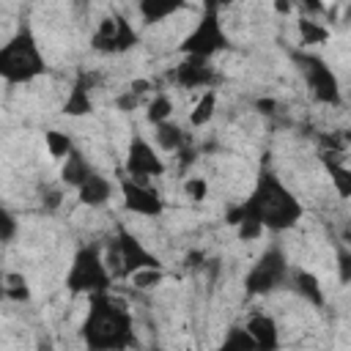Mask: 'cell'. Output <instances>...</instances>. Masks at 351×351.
Instances as JSON below:
<instances>
[{"label":"cell","instance_id":"cell-1","mask_svg":"<svg viewBox=\"0 0 351 351\" xmlns=\"http://www.w3.org/2000/svg\"><path fill=\"white\" fill-rule=\"evenodd\" d=\"M302 217H304V206L299 203V197L271 170L263 167L247 200L236 203L225 219L233 228H239L241 222H252L263 230L280 233V230H291Z\"/></svg>","mask_w":351,"mask_h":351},{"label":"cell","instance_id":"cell-2","mask_svg":"<svg viewBox=\"0 0 351 351\" xmlns=\"http://www.w3.org/2000/svg\"><path fill=\"white\" fill-rule=\"evenodd\" d=\"M88 351H129L137 346L132 313L110 291L88 296V315L80 326Z\"/></svg>","mask_w":351,"mask_h":351},{"label":"cell","instance_id":"cell-3","mask_svg":"<svg viewBox=\"0 0 351 351\" xmlns=\"http://www.w3.org/2000/svg\"><path fill=\"white\" fill-rule=\"evenodd\" d=\"M44 71H47V60L38 49V41L33 30L22 25L0 49V77L8 85H22V82H33Z\"/></svg>","mask_w":351,"mask_h":351},{"label":"cell","instance_id":"cell-4","mask_svg":"<svg viewBox=\"0 0 351 351\" xmlns=\"http://www.w3.org/2000/svg\"><path fill=\"white\" fill-rule=\"evenodd\" d=\"M110 282H112V271L107 269L101 250L96 244H82L71 258V266L66 274V288L71 293L96 296V293H107Z\"/></svg>","mask_w":351,"mask_h":351},{"label":"cell","instance_id":"cell-5","mask_svg":"<svg viewBox=\"0 0 351 351\" xmlns=\"http://www.w3.org/2000/svg\"><path fill=\"white\" fill-rule=\"evenodd\" d=\"M228 44L230 41H228V33H225L222 19H219V5L217 3H206L200 22L192 27V33L181 44V52L184 55H192V58L208 60L211 55L228 49Z\"/></svg>","mask_w":351,"mask_h":351},{"label":"cell","instance_id":"cell-6","mask_svg":"<svg viewBox=\"0 0 351 351\" xmlns=\"http://www.w3.org/2000/svg\"><path fill=\"white\" fill-rule=\"evenodd\" d=\"M288 280H291V263H288L285 252L280 247H269V250H263V255H258V261L247 271L244 291L250 296H266V293L288 285Z\"/></svg>","mask_w":351,"mask_h":351},{"label":"cell","instance_id":"cell-7","mask_svg":"<svg viewBox=\"0 0 351 351\" xmlns=\"http://www.w3.org/2000/svg\"><path fill=\"white\" fill-rule=\"evenodd\" d=\"M291 60L296 63V69L304 77V82H307V88H310V93H313L315 101L329 104V107H337L340 104V99H343L340 96V82H337L335 71L318 55L304 52V49H293L291 52Z\"/></svg>","mask_w":351,"mask_h":351},{"label":"cell","instance_id":"cell-8","mask_svg":"<svg viewBox=\"0 0 351 351\" xmlns=\"http://www.w3.org/2000/svg\"><path fill=\"white\" fill-rule=\"evenodd\" d=\"M137 44V30L132 27V22L121 14H107L99 19V27L90 38V47L96 52H104V55H121L126 49H132Z\"/></svg>","mask_w":351,"mask_h":351},{"label":"cell","instance_id":"cell-9","mask_svg":"<svg viewBox=\"0 0 351 351\" xmlns=\"http://www.w3.org/2000/svg\"><path fill=\"white\" fill-rule=\"evenodd\" d=\"M115 247H118V261H121V277H134L137 271H145V269H162L159 255H154V252H151L134 233H129L126 228H118Z\"/></svg>","mask_w":351,"mask_h":351},{"label":"cell","instance_id":"cell-10","mask_svg":"<svg viewBox=\"0 0 351 351\" xmlns=\"http://www.w3.org/2000/svg\"><path fill=\"white\" fill-rule=\"evenodd\" d=\"M126 176L137 178V181H148V178H156V176H165L167 165L165 159L159 156V151L140 134H134L129 140V148H126Z\"/></svg>","mask_w":351,"mask_h":351},{"label":"cell","instance_id":"cell-11","mask_svg":"<svg viewBox=\"0 0 351 351\" xmlns=\"http://www.w3.org/2000/svg\"><path fill=\"white\" fill-rule=\"evenodd\" d=\"M118 189H121V197H123V208L132 211V214H140V217H159L165 211V200L162 195L148 186L145 181H137L132 176H121L118 181Z\"/></svg>","mask_w":351,"mask_h":351},{"label":"cell","instance_id":"cell-12","mask_svg":"<svg viewBox=\"0 0 351 351\" xmlns=\"http://www.w3.org/2000/svg\"><path fill=\"white\" fill-rule=\"evenodd\" d=\"M173 80H176L181 88H206V90H211V85L217 82V71H214V66H211L208 60L186 55V58L173 69Z\"/></svg>","mask_w":351,"mask_h":351},{"label":"cell","instance_id":"cell-13","mask_svg":"<svg viewBox=\"0 0 351 351\" xmlns=\"http://www.w3.org/2000/svg\"><path fill=\"white\" fill-rule=\"evenodd\" d=\"M96 77L90 71H80L66 101H63V112L71 115V118H80V115H90L93 112V99H90V88H93Z\"/></svg>","mask_w":351,"mask_h":351},{"label":"cell","instance_id":"cell-14","mask_svg":"<svg viewBox=\"0 0 351 351\" xmlns=\"http://www.w3.org/2000/svg\"><path fill=\"white\" fill-rule=\"evenodd\" d=\"M247 332L252 335L258 351H277L280 348V329H277V321L269 315V313H255L250 315V321L244 324Z\"/></svg>","mask_w":351,"mask_h":351},{"label":"cell","instance_id":"cell-15","mask_svg":"<svg viewBox=\"0 0 351 351\" xmlns=\"http://www.w3.org/2000/svg\"><path fill=\"white\" fill-rule=\"evenodd\" d=\"M288 285L313 307H324V288L318 282V277L307 269H291V280Z\"/></svg>","mask_w":351,"mask_h":351},{"label":"cell","instance_id":"cell-16","mask_svg":"<svg viewBox=\"0 0 351 351\" xmlns=\"http://www.w3.org/2000/svg\"><path fill=\"white\" fill-rule=\"evenodd\" d=\"M93 173H96V170L90 167V162L85 159V154H82L80 148H74V151L63 159V167H60L63 184H66V186H74V189H80Z\"/></svg>","mask_w":351,"mask_h":351},{"label":"cell","instance_id":"cell-17","mask_svg":"<svg viewBox=\"0 0 351 351\" xmlns=\"http://www.w3.org/2000/svg\"><path fill=\"white\" fill-rule=\"evenodd\" d=\"M110 195H112V184H110L101 173H93V176L77 189L80 203L88 206V208H99V206H104V203L110 200Z\"/></svg>","mask_w":351,"mask_h":351},{"label":"cell","instance_id":"cell-18","mask_svg":"<svg viewBox=\"0 0 351 351\" xmlns=\"http://www.w3.org/2000/svg\"><path fill=\"white\" fill-rule=\"evenodd\" d=\"M154 140H156V148H162V151H184V145H186V134H184V129L178 126V123H173V121H165V123H159V126H154Z\"/></svg>","mask_w":351,"mask_h":351},{"label":"cell","instance_id":"cell-19","mask_svg":"<svg viewBox=\"0 0 351 351\" xmlns=\"http://www.w3.org/2000/svg\"><path fill=\"white\" fill-rule=\"evenodd\" d=\"M321 159H324V167H326V173H329V181H332L335 192H337L340 197H351V167L340 165L337 159H332V156H326V154H321Z\"/></svg>","mask_w":351,"mask_h":351},{"label":"cell","instance_id":"cell-20","mask_svg":"<svg viewBox=\"0 0 351 351\" xmlns=\"http://www.w3.org/2000/svg\"><path fill=\"white\" fill-rule=\"evenodd\" d=\"M214 112H217V90L211 88V90H203L200 99L195 101V107L189 112V123L195 129H200V126H206L214 118Z\"/></svg>","mask_w":351,"mask_h":351},{"label":"cell","instance_id":"cell-21","mask_svg":"<svg viewBox=\"0 0 351 351\" xmlns=\"http://www.w3.org/2000/svg\"><path fill=\"white\" fill-rule=\"evenodd\" d=\"M217 351H258V346H255L252 335L247 332V326H236L233 324V326H228V332H225V337H222Z\"/></svg>","mask_w":351,"mask_h":351},{"label":"cell","instance_id":"cell-22","mask_svg":"<svg viewBox=\"0 0 351 351\" xmlns=\"http://www.w3.org/2000/svg\"><path fill=\"white\" fill-rule=\"evenodd\" d=\"M3 282H5V285H3L5 299L16 302V304L30 302V285H27V280H25V274H22V271H5Z\"/></svg>","mask_w":351,"mask_h":351},{"label":"cell","instance_id":"cell-23","mask_svg":"<svg viewBox=\"0 0 351 351\" xmlns=\"http://www.w3.org/2000/svg\"><path fill=\"white\" fill-rule=\"evenodd\" d=\"M137 8H140V14H143L145 22H162L165 16L181 11L184 3H178V0H170V3H162V0H143Z\"/></svg>","mask_w":351,"mask_h":351},{"label":"cell","instance_id":"cell-24","mask_svg":"<svg viewBox=\"0 0 351 351\" xmlns=\"http://www.w3.org/2000/svg\"><path fill=\"white\" fill-rule=\"evenodd\" d=\"M44 143H47V151H49L52 159H66L74 151V140L66 132H60V129L44 132Z\"/></svg>","mask_w":351,"mask_h":351},{"label":"cell","instance_id":"cell-25","mask_svg":"<svg viewBox=\"0 0 351 351\" xmlns=\"http://www.w3.org/2000/svg\"><path fill=\"white\" fill-rule=\"evenodd\" d=\"M296 30H299L302 44H324V41H329V27H324L321 22H315L310 16H302L296 22Z\"/></svg>","mask_w":351,"mask_h":351},{"label":"cell","instance_id":"cell-26","mask_svg":"<svg viewBox=\"0 0 351 351\" xmlns=\"http://www.w3.org/2000/svg\"><path fill=\"white\" fill-rule=\"evenodd\" d=\"M170 115H173V101H170V96H165V93H156V96L148 101V107H145V118H148V123H154V126L170 121Z\"/></svg>","mask_w":351,"mask_h":351},{"label":"cell","instance_id":"cell-27","mask_svg":"<svg viewBox=\"0 0 351 351\" xmlns=\"http://www.w3.org/2000/svg\"><path fill=\"white\" fill-rule=\"evenodd\" d=\"M184 195H186L189 200H195V203L206 200V195H208V184H206V178H200V176H189V178L184 181Z\"/></svg>","mask_w":351,"mask_h":351},{"label":"cell","instance_id":"cell-28","mask_svg":"<svg viewBox=\"0 0 351 351\" xmlns=\"http://www.w3.org/2000/svg\"><path fill=\"white\" fill-rule=\"evenodd\" d=\"M162 280H165V271H162V269H145V271H137V274L132 277L134 288H154V285H159Z\"/></svg>","mask_w":351,"mask_h":351},{"label":"cell","instance_id":"cell-29","mask_svg":"<svg viewBox=\"0 0 351 351\" xmlns=\"http://www.w3.org/2000/svg\"><path fill=\"white\" fill-rule=\"evenodd\" d=\"M337 271H340L343 282H351V250H346V247L337 250Z\"/></svg>","mask_w":351,"mask_h":351},{"label":"cell","instance_id":"cell-30","mask_svg":"<svg viewBox=\"0 0 351 351\" xmlns=\"http://www.w3.org/2000/svg\"><path fill=\"white\" fill-rule=\"evenodd\" d=\"M0 225H3V241H11L14 233H16V219L11 211H3L0 214Z\"/></svg>","mask_w":351,"mask_h":351},{"label":"cell","instance_id":"cell-31","mask_svg":"<svg viewBox=\"0 0 351 351\" xmlns=\"http://www.w3.org/2000/svg\"><path fill=\"white\" fill-rule=\"evenodd\" d=\"M118 107H121V110H132V107H137V93L126 90V93L118 99Z\"/></svg>","mask_w":351,"mask_h":351},{"label":"cell","instance_id":"cell-32","mask_svg":"<svg viewBox=\"0 0 351 351\" xmlns=\"http://www.w3.org/2000/svg\"><path fill=\"white\" fill-rule=\"evenodd\" d=\"M255 107H258V112L271 115V112H274V107H277V101H274V99H258V101H255Z\"/></svg>","mask_w":351,"mask_h":351},{"label":"cell","instance_id":"cell-33","mask_svg":"<svg viewBox=\"0 0 351 351\" xmlns=\"http://www.w3.org/2000/svg\"><path fill=\"white\" fill-rule=\"evenodd\" d=\"M148 88H151V85H148L145 80H134V82L129 85V90H132V93H137V96H140V93H145Z\"/></svg>","mask_w":351,"mask_h":351},{"label":"cell","instance_id":"cell-34","mask_svg":"<svg viewBox=\"0 0 351 351\" xmlns=\"http://www.w3.org/2000/svg\"><path fill=\"white\" fill-rule=\"evenodd\" d=\"M36 351H55V348H52V340H49V337H38Z\"/></svg>","mask_w":351,"mask_h":351},{"label":"cell","instance_id":"cell-35","mask_svg":"<svg viewBox=\"0 0 351 351\" xmlns=\"http://www.w3.org/2000/svg\"><path fill=\"white\" fill-rule=\"evenodd\" d=\"M274 8H277L280 14H291V11H293V8H291V3H282V0H280V3H274Z\"/></svg>","mask_w":351,"mask_h":351},{"label":"cell","instance_id":"cell-36","mask_svg":"<svg viewBox=\"0 0 351 351\" xmlns=\"http://www.w3.org/2000/svg\"><path fill=\"white\" fill-rule=\"evenodd\" d=\"M343 140H346V143L351 145V132H343Z\"/></svg>","mask_w":351,"mask_h":351},{"label":"cell","instance_id":"cell-37","mask_svg":"<svg viewBox=\"0 0 351 351\" xmlns=\"http://www.w3.org/2000/svg\"><path fill=\"white\" fill-rule=\"evenodd\" d=\"M151 351H162V348H151Z\"/></svg>","mask_w":351,"mask_h":351}]
</instances>
